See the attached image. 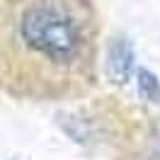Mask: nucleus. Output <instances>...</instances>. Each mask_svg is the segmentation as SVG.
Wrapping results in <instances>:
<instances>
[{"label":"nucleus","instance_id":"1","mask_svg":"<svg viewBox=\"0 0 160 160\" xmlns=\"http://www.w3.org/2000/svg\"><path fill=\"white\" fill-rule=\"evenodd\" d=\"M22 41L53 63H73L88 46L82 12L70 0H34L20 22Z\"/></svg>","mask_w":160,"mask_h":160},{"label":"nucleus","instance_id":"2","mask_svg":"<svg viewBox=\"0 0 160 160\" xmlns=\"http://www.w3.org/2000/svg\"><path fill=\"white\" fill-rule=\"evenodd\" d=\"M133 66V51L126 39H114L109 49V73L117 82H126Z\"/></svg>","mask_w":160,"mask_h":160},{"label":"nucleus","instance_id":"3","mask_svg":"<svg viewBox=\"0 0 160 160\" xmlns=\"http://www.w3.org/2000/svg\"><path fill=\"white\" fill-rule=\"evenodd\" d=\"M138 88L143 95H148V100H153V97H160V85L158 80L153 78L150 73H146V70H141L138 73Z\"/></svg>","mask_w":160,"mask_h":160},{"label":"nucleus","instance_id":"4","mask_svg":"<svg viewBox=\"0 0 160 160\" xmlns=\"http://www.w3.org/2000/svg\"><path fill=\"white\" fill-rule=\"evenodd\" d=\"M155 160H160V153H158V158H155Z\"/></svg>","mask_w":160,"mask_h":160}]
</instances>
